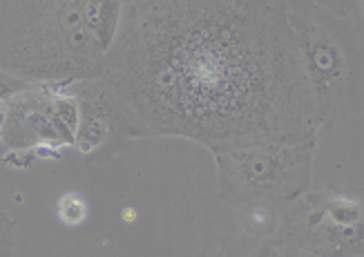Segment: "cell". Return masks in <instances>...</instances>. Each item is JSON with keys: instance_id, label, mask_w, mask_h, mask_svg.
<instances>
[{"instance_id": "obj_18", "label": "cell", "mask_w": 364, "mask_h": 257, "mask_svg": "<svg viewBox=\"0 0 364 257\" xmlns=\"http://www.w3.org/2000/svg\"><path fill=\"white\" fill-rule=\"evenodd\" d=\"M123 3H125V5H130V3H136V0H123Z\"/></svg>"}, {"instance_id": "obj_12", "label": "cell", "mask_w": 364, "mask_h": 257, "mask_svg": "<svg viewBox=\"0 0 364 257\" xmlns=\"http://www.w3.org/2000/svg\"><path fill=\"white\" fill-rule=\"evenodd\" d=\"M31 85H36V83H29V81H25V78L9 74V72H5L3 68H0V103L7 101L9 96L31 88Z\"/></svg>"}, {"instance_id": "obj_15", "label": "cell", "mask_w": 364, "mask_h": 257, "mask_svg": "<svg viewBox=\"0 0 364 257\" xmlns=\"http://www.w3.org/2000/svg\"><path fill=\"white\" fill-rule=\"evenodd\" d=\"M284 248H287V246H284ZM287 253L291 257H318V255H311V253H304V251H295V248H287Z\"/></svg>"}, {"instance_id": "obj_4", "label": "cell", "mask_w": 364, "mask_h": 257, "mask_svg": "<svg viewBox=\"0 0 364 257\" xmlns=\"http://www.w3.org/2000/svg\"><path fill=\"white\" fill-rule=\"evenodd\" d=\"M315 150L318 135L219 152L215 154L219 197L232 208L250 201L287 208L311 188Z\"/></svg>"}, {"instance_id": "obj_10", "label": "cell", "mask_w": 364, "mask_h": 257, "mask_svg": "<svg viewBox=\"0 0 364 257\" xmlns=\"http://www.w3.org/2000/svg\"><path fill=\"white\" fill-rule=\"evenodd\" d=\"M56 215L65 226H81L90 215V206L83 195H78V192H68V195H63L58 199Z\"/></svg>"}, {"instance_id": "obj_7", "label": "cell", "mask_w": 364, "mask_h": 257, "mask_svg": "<svg viewBox=\"0 0 364 257\" xmlns=\"http://www.w3.org/2000/svg\"><path fill=\"white\" fill-rule=\"evenodd\" d=\"M70 90L78 101V125L72 148L94 166L112 162L128 150L132 139L121 123L112 94L99 78L92 76L70 83Z\"/></svg>"}, {"instance_id": "obj_1", "label": "cell", "mask_w": 364, "mask_h": 257, "mask_svg": "<svg viewBox=\"0 0 364 257\" xmlns=\"http://www.w3.org/2000/svg\"><path fill=\"white\" fill-rule=\"evenodd\" d=\"M94 78L130 139L181 137L219 154L320 132L277 0H136Z\"/></svg>"}, {"instance_id": "obj_5", "label": "cell", "mask_w": 364, "mask_h": 257, "mask_svg": "<svg viewBox=\"0 0 364 257\" xmlns=\"http://www.w3.org/2000/svg\"><path fill=\"white\" fill-rule=\"evenodd\" d=\"M275 244L318 257H364V186L331 184L289 204Z\"/></svg>"}, {"instance_id": "obj_3", "label": "cell", "mask_w": 364, "mask_h": 257, "mask_svg": "<svg viewBox=\"0 0 364 257\" xmlns=\"http://www.w3.org/2000/svg\"><path fill=\"white\" fill-rule=\"evenodd\" d=\"M287 14L320 130L364 112V27L353 16H338L320 5Z\"/></svg>"}, {"instance_id": "obj_6", "label": "cell", "mask_w": 364, "mask_h": 257, "mask_svg": "<svg viewBox=\"0 0 364 257\" xmlns=\"http://www.w3.org/2000/svg\"><path fill=\"white\" fill-rule=\"evenodd\" d=\"M78 101L70 85L36 83L0 103V139L7 152L72 148Z\"/></svg>"}, {"instance_id": "obj_11", "label": "cell", "mask_w": 364, "mask_h": 257, "mask_svg": "<svg viewBox=\"0 0 364 257\" xmlns=\"http://www.w3.org/2000/svg\"><path fill=\"white\" fill-rule=\"evenodd\" d=\"M277 3L291 11V9H306L313 5L326 7L328 11H333L338 16H351L355 11V0H277Z\"/></svg>"}, {"instance_id": "obj_14", "label": "cell", "mask_w": 364, "mask_h": 257, "mask_svg": "<svg viewBox=\"0 0 364 257\" xmlns=\"http://www.w3.org/2000/svg\"><path fill=\"white\" fill-rule=\"evenodd\" d=\"M9 3H11V0H0V25H3V21H5V14L9 9Z\"/></svg>"}, {"instance_id": "obj_13", "label": "cell", "mask_w": 364, "mask_h": 257, "mask_svg": "<svg viewBox=\"0 0 364 257\" xmlns=\"http://www.w3.org/2000/svg\"><path fill=\"white\" fill-rule=\"evenodd\" d=\"M18 226V221L11 219L3 208H0V257H9L14 248V231Z\"/></svg>"}, {"instance_id": "obj_16", "label": "cell", "mask_w": 364, "mask_h": 257, "mask_svg": "<svg viewBox=\"0 0 364 257\" xmlns=\"http://www.w3.org/2000/svg\"><path fill=\"white\" fill-rule=\"evenodd\" d=\"M273 257H291V255L287 253V248H284V246H277L275 253H273Z\"/></svg>"}, {"instance_id": "obj_9", "label": "cell", "mask_w": 364, "mask_h": 257, "mask_svg": "<svg viewBox=\"0 0 364 257\" xmlns=\"http://www.w3.org/2000/svg\"><path fill=\"white\" fill-rule=\"evenodd\" d=\"M277 244L275 239H257V237H228L217 248L199 251L197 257H273Z\"/></svg>"}, {"instance_id": "obj_2", "label": "cell", "mask_w": 364, "mask_h": 257, "mask_svg": "<svg viewBox=\"0 0 364 257\" xmlns=\"http://www.w3.org/2000/svg\"><path fill=\"white\" fill-rule=\"evenodd\" d=\"M107 52L94 0H11L0 25V68L29 83L83 81Z\"/></svg>"}, {"instance_id": "obj_8", "label": "cell", "mask_w": 364, "mask_h": 257, "mask_svg": "<svg viewBox=\"0 0 364 257\" xmlns=\"http://www.w3.org/2000/svg\"><path fill=\"white\" fill-rule=\"evenodd\" d=\"M282 211L284 208L266 201H250L237 208V221L240 229L248 237L257 239H275L282 226Z\"/></svg>"}, {"instance_id": "obj_17", "label": "cell", "mask_w": 364, "mask_h": 257, "mask_svg": "<svg viewBox=\"0 0 364 257\" xmlns=\"http://www.w3.org/2000/svg\"><path fill=\"white\" fill-rule=\"evenodd\" d=\"M5 154H7V148H5L3 139H0V159H5Z\"/></svg>"}]
</instances>
